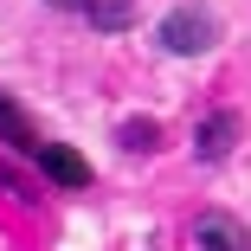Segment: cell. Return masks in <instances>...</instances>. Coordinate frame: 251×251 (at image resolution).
Returning <instances> with one entry per match:
<instances>
[{
  "instance_id": "6da1fadb",
  "label": "cell",
  "mask_w": 251,
  "mask_h": 251,
  "mask_svg": "<svg viewBox=\"0 0 251 251\" xmlns=\"http://www.w3.org/2000/svg\"><path fill=\"white\" fill-rule=\"evenodd\" d=\"M161 45L174 58H193V52H213L219 45V13L213 7H174L161 20Z\"/></svg>"
},
{
  "instance_id": "7a4b0ae2",
  "label": "cell",
  "mask_w": 251,
  "mask_h": 251,
  "mask_svg": "<svg viewBox=\"0 0 251 251\" xmlns=\"http://www.w3.org/2000/svg\"><path fill=\"white\" fill-rule=\"evenodd\" d=\"M238 135H245V116H238V110H213L206 123L193 129V155H200V161H226Z\"/></svg>"
},
{
  "instance_id": "3957f363",
  "label": "cell",
  "mask_w": 251,
  "mask_h": 251,
  "mask_svg": "<svg viewBox=\"0 0 251 251\" xmlns=\"http://www.w3.org/2000/svg\"><path fill=\"white\" fill-rule=\"evenodd\" d=\"M39 168H45V180H58V187H90V161L77 155V148H65V142H39V155H32Z\"/></svg>"
},
{
  "instance_id": "277c9868",
  "label": "cell",
  "mask_w": 251,
  "mask_h": 251,
  "mask_svg": "<svg viewBox=\"0 0 251 251\" xmlns=\"http://www.w3.org/2000/svg\"><path fill=\"white\" fill-rule=\"evenodd\" d=\"M193 251H251V245H245V226L232 213H200L193 219Z\"/></svg>"
},
{
  "instance_id": "5b68a950",
  "label": "cell",
  "mask_w": 251,
  "mask_h": 251,
  "mask_svg": "<svg viewBox=\"0 0 251 251\" xmlns=\"http://www.w3.org/2000/svg\"><path fill=\"white\" fill-rule=\"evenodd\" d=\"M0 142H7V148H13V155H26V161L39 155V142H45V135H39V129L26 123V110L13 103V97H7V90H0Z\"/></svg>"
},
{
  "instance_id": "8992f818",
  "label": "cell",
  "mask_w": 251,
  "mask_h": 251,
  "mask_svg": "<svg viewBox=\"0 0 251 251\" xmlns=\"http://www.w3.org/2000/svg\"><path fill=\"white\" fill-rule=\"evenodd\" d=\"M84 13H90V26H103V32H116V26H129V13H135V7H129V0H90Z\"/></svg>"
},
{
  "instance_id": "52a82bcc",
  "label": "cell",
  "mask_w": 251,
  "mask_h": 251,
  "mask_svg": "<svg viewBox=\"0 0 251 251\" xmlns=\"http://www.w3.org/2000/svg\"><path fill=\"white\" fill-rule=\"evenodd\" d=\"M155 142H161V129H155V123H123V148H135V155H148Z\"/></svg>"
},
{
  "instance_id": "ba28073f",
  "label": "cell",
  "mask_w": 251,
  "mask_h": 251,
  "mask_svg": "<svg viewBox=\"0 0 251 251\" xmlns=\"http://www.w3.org/2000/svg\"><path fill=\"white\" fill-rule=\"evenodd\" d=\"M52 7H65V13H84V7H90V0H52Z\"/></svg>"
}]
</instances>
